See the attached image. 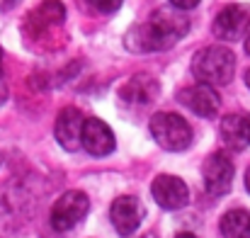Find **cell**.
Instances as JSON below:
<instances>
[{
  "instance_id": "cell-1",
  "label": "cell",
  "mask_w": 250,
  "mask_h": 238,
  "mask_svg": "<svg viewBox=\"0 0 250 238\" xmlns=\"http://www.w3.org/2000/svg\"><path fill=\"white\" fill-rule=\"evenodd\" d=\"M189 29V20L180 10L158 7L146 22L131 27L124 37V44L134 54H153L166 51L172 44H177Z\"/></svg>"
},
{
  "instance_id": "cell-2",
  "label": "cell",
  "mask_w": 250,
  "mask_h": 238,
  "mask_svg": "<svg viewBox=\"0 0 250 238\" xmlns=\"http://www.w3.org/2000/svg\"><path fill=\"white\" fill-rule=\"evenodd\" d=\"M192 73L204 85H211V87L226 85V83H231L233 73H236V54L221 44L204 46L192 59Z\"/></svg>"
},
{
  "instance_id": "cell-3",
  "label": "cell",
  "mask_w": 250,
  "mask_h": 238,
  "mask_svg": "<svg viewBox=\"0 0 250 238\" xmlns=\"http://www.w3.org/2000/svg\"><path fill=\"white\" fill-rule=\"evenodd\" d=\"M148 131H151L153 141L170 153L187 151L192 144V136H194L189 122L177 112H156L148 122Z\"/></svg>"
},
{
  "instance_id": "cell-4",
  "label": "cell",
  "mask_w": 250,
  "mask_h": 238,
  "mask_svg": "<svg viewBox=\"0 0 250 238\" xmlns=\"http://www.w3.org/2000/svg\"><path fill=\"white\" fill-rule=\"evenodd\" d=\"M87 212H90L87 195L81 190H68L51 207V226L56 231H71L76 224L83 221Z\"/></svg>"
},
{
  "instance_id": "cell-5",
  "label": "cell",
  "mask_w": 250,
  "mask_h": 238,
  "mask_svg": "<svg viewBox=\"0 0 250 238\" xmlns=\"http://www.w3.org/2000/svg\"><path fill=\"white\" fill-rule=\"evenodd\" d=\"M233 160L224 151H214L211 156H207L204 165H202V180H204V190L211 197H221L231 190L233 182Z\"/></svg>"
},
{
  "instance_id": "cell-6",
  "label": "cell",
  "mask_w": 250,
  "mask_h": 238,
  "mask_svg": "<svg viewBox=\"0 0 250 238\" xmlns=\"http://www.w3.org/2000/svg\"><path fill=\"white\" fill-rule=\"evenodd\" d=\"M158 95H161V83L153 76H148V73L131 76L119 87V102L126 109H139V112L151 107Z\"/></svg>"
},
{
  "instance_id": "cell-7",
  "label": "cell",
  "mask_w": 250,
  "mask_h": 238,
  "mask_svg": "<svg viewBox=\"0 0 250 238\" xmlns=\"http://www.w3.org/2000/svg\"><path fill=\"white\" fill-rule=\"evenodd\" d=\"M144 216H146V209H144L141 199L134 197V195H122V197H117L112 202L109 219H112V224H114V229H117L119 236L136 234L139 226H141V221H144Z\"/></svg>"
},
{
  "instance_id": "cell-8",
  "label": "cell",
  "mask_w": 250,
  "mask_h": 238,
  "mask_svg": "<svg viewBox=\"0 0 250 238\" xmlns=\"http://www.w3.org/2000/svg\"><path fill=\"white\" fill-rule=\"evenodd\" d=\"M250 29V12L246 5H229L224 7L214 24H211V32L216 39L221 42H238L246 37V32Z\"/></svg>"
},
{
  "instance_id": "cell-9",
  "label": "cell",
  "mask_w": 250,
  "mask_h": 238,
  "mask_svg": "<svg viewBox=\"0 0 250 238\" xmlns=\"http://www.w3.org/2000/svg\"><path fill=\"white\" fill-rule=\"evenodd\" d=\"M177 102L182 107H187L189 112H194L197 117H204V119H211L216 117L219 107H221V97L219 92L211 87V85H204V83H197L192 87H185L177 92Z\"/></svg>"
},
{
  "instance_id": "cell-10",
  "label": "cell",
  "mask_w": 250,
  "mask_h": 238,
  "mask_svg": "<svg viewBox=\"0 0 250 238\" xmlns=\"http://www.w3.org/2000/svg\"><path fill=\"white\" fill-rule=\"evenodd\" d=\"M151 195L158 202L161 209L166 212H177L189 202V190L185 185V180H180L177 175H158L151 185Z\"/></svg>"
},
{
  "instance_id": "cell-11",
  "label": "cell",
  "mask_w": 250,
  "mask_h": 238,
  "mask_svg": "<svg viewBox=\"0 0 250 238\" xmlns=\"http://www.w3.org/2000/svg\"><path fill=\"white\" fill-rule=\"evenodd\" d=\"M83 127H85V117L78 107H66L59 112L56 117V141L66 149V151H78L83 146Z\"/></svg>"
},
{
  "instance_id": "cell-12",
  "label": "cell",
  "mask_w": 250,
  "mask_h": 238,
  "mask_svg": "<svg viewBox=\"0 0 250 238\" xmlns=\"http://www.w3.org/2000/svg\"><path fill=\"white\" fill-rule=\"evenodd\" d=\"M83 149L95 158H104L117 149V139L102 119L90 117V119H85L83 127Z\"/></svg>"
},
{
  "instance_id": "cell-13",
  "label": "cell",
  "mask_w": 250,
  "mask_h": 238,
  "mask_svg": "<svg viewBox=\"0 0 250 238\" xmlns=\"http://www.w3.org/2000/svg\"><path fill=\"white\" fill-rule=\"evenodd\" d=\"M221 139L229 149L233 151H243L246 146H250V114H226L221 119Z\"/></svg>"
},
{
  "instance_id": "cell-14",
  "label": "cell",
  "mask_w": 250,
  "mask_h": 238,
  "mask_svg": "<svg viewBox=\"0 0 250 238\" xmlns=\"http://www.w3.org/2000/svg\"><path fill=\"white\" fill-rule=\"evenodd\" d=\"M66 20V5L59 0H44L42 5H37L32 10V15L27 17V29H46V27H61Z\"/></svg>"
},
{
  "instance_id": "cell-15",
  "label": "cell",
  "mask_w": 250,
  "mask_h": 238,
  "mask_svg": "<svg viewBox=\"0 0 250 238\" xmlns=\"http://www.w3.org/2000/svg\"><path fill=\"white\" fill-rule=\"evenodd\" d=\"M219 231L224 238H250V212L231 209L221 216Z\"/></svg>"
},
{
  "instance_id": "cell-16",
  "label": "cell",
  "mask_w": 250,
  "mask_h": 238,
  "mask_svg": "<svg viewBox=\"0 0 250 238\" xmlns=\"http://www.w3.org/2000/svg\"><path fill=\"white\" fill-rule=\"evenodd\" d=\"M87 2H90L92 10H97V12H102V15H109V12L119 10L124 0H87Z\"/></svg>"
},
{
  "instance_id": "cell-17",
  "label": "cell",
  "mask_w": 250,
  "mask_h": 238,
  "mask_svg": "<svg viewBox=\"0 0 250 238\" xmlns=\"http://www.w3.org/2000/svg\"><path fill=\"white\" fill-rule=\"evenodd\" d=\"M175 10H180V12H187V10H192V7H197L199 5V0H167Z\"/></svg>"
},
{
  "instance_id": "cell-18",
  "label": "cell",
  "mask_w": 250,
  "mask_h": 238,
  "mask_svg": "<svg viewBox=\"0 0 250 238\" xmlns=\"http://www.w3.org/2000/svg\"><path fill=\"white\" fill-rule=\"evenodd\" d=\"M20 0H0V10H12Z\"/></svg>"
},
{
  "instance_id": "cell-19",
  "label": "cell",
  "mask_w": 250,
  "mask_h": 238,
  "mask_svg": "<svg viewBox=\"0 0 250 238\" xmlns=\"http://www.w3.org/2000/svg\"><path fill=\"white\" fill-rule=\"evenodd\" d=\"M175 238H199V236H194V234H189V231H182V234H177Z\"/></svg>"
},
{
  "instance_id": "cell-20",
  "label": "cell",
  "mask_w": 250,
  "mask_h": 238,
  "mask_svg": "<svg viewBox=\"0 0 250 238\" xmlns=\"http://www.w3.org/2000/svg\"><path fill=\"white\" fill-rule=\"evenodd\" d=\"M246 190H248V192H250V168H248V170H246Z\"/></svg>"
},
{
  "instance_id": "cell-21",
  "label": "cell",
  "mask_w": 250,
  "mask_h": 238,
  "mask_svg": "<svg viewBox=\"0 0 250 238\" xmlns=\"http://www.w3.org/2000/svg\"><path fill=\"white\" fill-rule=\"evenodd\" d=\"M246 51H248V54H250V34H248V37H246Z\"/></svg>"
},
{
  "instance_id": "cell-22",
  "label": "cell",
  "mask_w": 250,
  "mask_h": 238,
  "mask_svg": "<svg viewBox=\"0 0 250 238\" xmlns=\"http://www.w3.org/2000/svg\"><path fill=\"white\" fill-rule=\"evenodd\" d=\"M246 85H248V87H250V68H248V71H246Z\"/></svg>"
},
{
  "instance_id": "cell-23",
  "label": "cell",
  "mask_w": 250,
  "mask_h": 238,
  "mask_svg": "<svg viewBox=\"0 0 250 238\" xmlns=\"http://www.w3.org/2000/svg\"><path fill=\"white\" fill-rule=\"evenodd\" d=\"M0 76H2V49H0Z\"/></svg>"
},
{
  "instance_id": "cell-24",
  "label": "cell",
  "mask_w": 250,
  "mask_h": 238,
  "mask_svg": "<svg viewBox=\"0 0 250 238\" xmlns=\"http://www.w3.org/2000/svg\"><path fill=\"white\" fill-rule=\"evenodd\" d=\"M0 163H2V156H0Z\"/></svg>"
}]
</instances>
